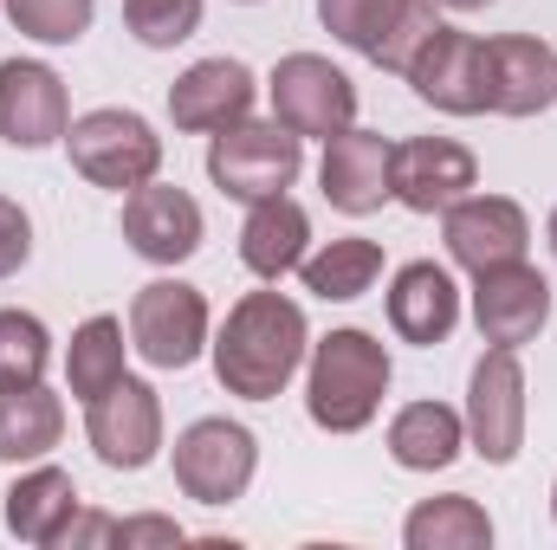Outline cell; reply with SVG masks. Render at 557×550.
Listing matches in <instances>:
<instances>
[{"label": "cell", "mask_w": 557, "mask_h": 550, "mask_svg": "<svg viewBox=\"0 0 557 550\" xmlns=\"http://www.w3.org/2000/svg\"><path fill=\"white\" fill-rule=\"evenodd\" d=\"M473 324L493 350H525L552 324V278L525 260L473 273Z\"/></svg>", "instance_id": "cell-11"}, {"label": "cell", "mask_w": 557, "mask_h": 550, "mask_svg": "<svg viewBox=\"0 0 557 550\" xmlns=\"http://www.w3.org/2000/svg\"><path fill=\"white\" fill-rule=\"evenodd\" d=\"M434 33H441V7H434V0H409V7H403V20H396V33L376 46V59H370V65H383V72H396V78H403V72L416 65V52L434 39Z\"/></svg>", "instance_id": "cell-31"}, {"label": "cell", "mask_w": 557, "mask_h": 550, "mask_svg": "<svg viewBox=\"0 0 557 550\" xmlns=\"http://www.w3.org/2000/svg\"><path fill=\"white\" fill-rule=\"evenodd\" d=\"M403 7H409V0H318V20H324V33H331L337 46L376 59V46H383V39L396 33V20H403Z\"/></svg>", "instance_id": "cell-27"}, {"label": "cell", "mask_w": 557, "mask_h": 550, "mask_svg": "<svg viewBox=\"0 0 557 550\" xmlns=\"http://www.w3.org/2000/svg\"><path fill=\"white\" fill-rule=\"evenodd\" d=\"M552 518H557V479H552Z\"/></svg>", "instance_id": "cell-36"}, {"label": "cell", "mask_w": 557, "mask_h": 550, "mask_svg": "<svg viewBox=\"0 0 557 550\" xmlns=\"http://www.w3.org/2000/svg\"><path fill=\"white\" fill-rule=\"evenodd\" d=\"M298 168H305V142L292 137L285 124H253V117H240V124H227V130H214L208 137V182L227 195V201H267V195H285L292 182H298Z\"/></svg>", "instance_id": "cell-4"}, {"label": "cell", "mask_w": 557, "mask_h": 550, "mask_svg": "<svg viewBox=\"0 0 557 550\" xmlns=\"http://www.w3.org/2000/svg\"><path fill=\"white\" fill-rule=\"evenodd\" d=\"M467 447L486 460V466H512L519 447H525V370H519V350H493L473 363L467 376Z\"/></svg>", "instance_id": "cell-8"}, {"label": "cell", "mask_w": 557, "mask_h": 550, "mask_svg": "<svg viewBox=\"0 0 557 550\" xmlns=\"http://www.w3.org/2000/svg\"><path fill=\"white\" fill-rule=\"evenodd\" d=\"M253 473H260L253 427H240L227 414H201V421H188L175 434V486H182V499H195V505H234V499H247Z\"/></svg>", "instance_id": "cell-5"}, {"label": "cell", "mask_w": 557, "mask_h": 550, "mask_svg": "<svg viewBox=\"0 0 557 550\" xmlns=\"http://www.w3.org/2000/svg\"><path fill=\"white\" fill-rule=\"evenodd\" d=\"M298 278H305V291H311V298H324V304H350V298L376 291V278H383V247H376V240H363V234L324 240L318 253H305Z\"/></svg>", "instance_id": "cell-24"}, {"label": "cell", "mask_w": 557, "mask_h": 550, "mask_svg": "<svg viewBox=\"0 0 557 550\" xmlns=\"http://www.w3.org/2000/svg\"><path fill=\"white\" fill-rule=\"evenodd\" d=\"M65 434V402L46 389V383H26V389H7L0 396V460L7 466H33L59 447Z\"/></svg>", "instance_id": "cell-23"}, {"label": "cell", "mask_w": 557, "mask_h": 550, "mask_svg": "<svg viewBox=\"0 0 557 550\" xmlns=\"http://www.w3.org/2000/svg\"><path fill=\"white\" fill-rule=\"evenodd\" d=\"M557 104V46L532 33L486 39V111L493 117H545Z\"/></svg>", "instance_id": "cell-16"}, {"label": "cell", "mask_w": 557, "mask_h": 550, "mask_svg": "<svg viewBox=\"0 0 557 550\" xmlns=\"http://www.w3.org/2000/svg\"><path fill=\"white\" fill-rule=\"evenodd\" d=\"M52 363V337L33 311H0V396L39 383Z\"/></svg>", "instance_id": "cell-28"}, {"label": "cell", "mask_w": 557, "mask_h": 550, "mask_svg": "<svg viewBox=\"0 0 557 550\" xmlns=\"http://www.w3.org/2000/svg\"><path fill=\"white\" fill-rule=\"evenodd\" d=\"M85 440L111 473H143L162 453V396L143 376L111 383L98 402H85Z\"/></svg>", "instance_id": "cell-9"}, {"label": "cell", "mask_w": 557, "mask_h": 550, "mask_svg": "<svg viewBox=\"0 0 557 550\" xmlns=\"http://www.w3.org/2000/svg\"><path fill=\"white\" fill-rule=\"evenodd\" d=\"M267 91H273V117L298 142L305 137L331 142L337 130L357 124V85L324 52H285L273 65V78H267Z\"/></svg>", "instance_id": "cell-7"}, {"label": "cell", "mask_w": 557, "mask_h": 550, "mask_svg": "<svg viewBox=\"0 0 557 550\" xmlns=\"http://www.w3.org/2000/svg\"><path fill=\"white\" fill-rule=\"evenodd\" d=\"M72 130V98L65 78L39 59H0V142L13 149H46Z\"/></svg>", "instance_id": "cell-15"}, {"label": "cell", "mask_w": 557, "mask_h": 550, "mask_svg": "<svg viewBox=\"0 0 557 550\" xmlns=\"http://www.w3.org/2000/svg\"><path fill=\"white\" fill-rule=\"evenodd\" d=\"M454 324H460V285H454L447 266L409 260L403 273L389 278V330H396L403 343L434 350V343L454 337Z\"/></svg>", "instance_id": "cell-19"}, {"label": "cell", "mask_w": 557, "mask_h": 550, "mask_svg": "<svg viewBox=\"0 0 557 550\" xmlns=\"http://www.w3.org/2000/svg\"><path fill=\"white\" fill-rule=\"evenodd\" d=\"M403 545L409 550H486L493 545V518L467 492H441V499H421L416 512L403 518Z\"/></svg>", "instance_id": "cell-25"}, {"label": "cell", "mask_w": 557, "mask_h": 550, "mask_svg": "<svg viewBox=\"0 0 557 550\" xmlns=\"http://www.w3.org/2000/svg\"><path fill=\"white\" fill-rule=\"evenodd\" d=\"M389 376H396L389 350L370 330L344 324V330L318 337L311 357H305V414L324 434H363L383 409V396H389Z\"/></svg>", "instance_id": "cell-2"}, {"label": "cell", "mask_w": 557, "mask_h": 550, "mask_svg": "<svg viewBox=\"0 0 557 550\" xmlns=\"http://www.w3.org/2000/svg\"><path fill=\"white\" fill-rule=\"evenodd\" d=\"M403 78L416 85L421 104H434L441 117H480L486 111V39H473L460 26H441Z\"/></svg>", "instance_id": "cell-14"}, {"label": "cell", "mask_w": 557, "mask_h": 550, "mask_svg": "<svg viewBox=\"0 0 557 550\" xmlns=\"http://www.w3.org/2000/svg\"><path fill=\"white\" fill-rule=\"evenodd\" d=\"M124 240L131 253L149 266H182L201 253L208 240V221H201V201L188 188H169V182H143L124 195Z\"/></svg>", "instance_id": "cell-12"}, {"label": "cell", "mask_w": 557, "mask_h": 550, "mask_svg": "<svg viewBox=\"0 0 557 550\" xmlns=\"http://www.w3.org/2000/svg\"><path fill=\"white\" fill-rule=\"evenodd\" d=\"M467 453V421L447 402H409L389 421V460L409 473H441Z\"/></svg>", "instance_id": "cell-22"}, {"label": "cell", "mask_w": 557, "mask_h": 550, "mask_svg": "<svg viewBox=\"0 0 557 550\" xmlns=\"http://www.w3.org/2000/svg\"><path fill=\"white\" fill-rule=\"evenodd\" d=\"M434 7H447V13H480V7H493V0H434Z\"/></svg>", "instance_id": "cell-34"}, {"label": "cell", "mask_w": 557, "mask_h": 550, "mask_svg": "<svg viewBox=\"0 0 557 550\" xmlns=\"http://www.w3.org/2000/svg\"><path fill=\"white\" fill-rule=\"evenodd\" d=\"M473 188H480V162H473L467 142L454 137H409L389 155V195L409 214H447Z\"/></svg>", "instance_id": "cell-13"}, {"label": "cell", "mask_w": 557, "mask_h": 550, "mask_svg": "<svg viewBox=\"0 0 557 550\" xmlns=\"http://www.w3.org/2000/svg\"><path fill=\"white\" fill-rule=\"evenodd\" d=\"M124 324L117 317H85L78 330H72V350H65V389L78 396V402H98L111 383H124L131 370H124Z\"/></svg>", "instance_id": "cell-26"}, {"label": "cell", "mask_w": 557, "mask_h": 550, "mask_svg": "<svg viewBox=\"0 0 557 550\" xmlns=\"http://www.w3.org/2000/svg\"><path fill=\"white\" fill-rule=\"evenodd\" d=\"M247 7H253V0H247Z\"/></svg>", "instance_id": "cell-37"}, {"label": "cell", "mask_w": 557, "mask_h": 550, "mask_svg": "<svg viewBox=\"0 0 557 550\" xmlns=\"http://www.w3.org/2000/svg\"><path fill=\"white\" fill-rule=\"evenodd\" d=\"M389 155H396V142L383 137V130H337V137L324 142V162H318V188H324V201L337 208V214H350V221H363V214H376L383 201H396L389 195Z\"/></svg>", "instance_id": "cell-17"}, {"label": "cell", "mask_w": 557, "mask_h": 550, "mask_svg": "<svg viewBox=\"0 0 557 550\" xmlns=\"http://www.w3.org/2000/svg\"><path fill=\"white\" fill-rule=\"evenodd\" d=\"M0 7H7L13 33H26L39 46H78L98 13V0H0Z\"/></svg>", "instance_id": "cell-29"}, {"label": "cell", "mask_w": 557, "mask_h": 550, "mask_svg": "<svg viewBox=\"0 0 557 550\" xmlns=\"http://www.w3.org/2000/svg\"><path fill=\"white\" fill-rule=\"evenodd\" d=\"M78 512H85V505H78V486H72L65 466H39V460H33V466L7 486V532H13L20 545L59 550Z\"/></svg>", "instance_id": "cell-20"}, {"label": "cell", "mask_w": 557, "mask_h": 550, "mask_svg": "<svg viewBox=\"0 0 557 550\" xmlns=\"http://www.w3.org/2000/svg\"><path fill=\"white\" fill-rule=\"evenodd\" d=\"M201 13H208V0H124V26L137 33V46H149V52H169V46L195 39Z\"/></svg>", "instance_id": "cell-30"}, {"label": "cell", "mask_w": 557, "mask_h": 550, "mask_svg": "<svg viewBox=\"0 0 557 550\" xmlns=\"http://www.w3.org/2000/svg\"><path fill=\"white\" fill-rule=\"evenodd\" d=\"M169 117L188 137H214V130L253 117V72L240 59H195L169 85Z\"/></svg>", "instance_id": "cell-18"}, {"label": "cell", "mask_w": 557, "mask_h": 550, "mask_svg": "<svg viewBox=\"0 0 557 550\" xmlns=\"http://www.w3.org/2000/svg\"><path fill=\"white\" fill-rule=\"evenodd\" d=\"M214 337L208 298L188 278H149L131 298V350L149 370H188Z\"/></svg>", "instance_id": "cell-6"}, {"label": "cell", "mask_w": 557, "mask_h": 550, "mask_svg": "<svg viewBox=\"0 0 557 550\" xmlns=\"http://www.w3.org/2000/svg\"><path fill=\"white\" fill-rule=\"evenodd\" d=\"M182 538H188V532H182L175 518H124L111 545H182Z\"/></svg>", "instance_id": "cell-33"}, {"label": "cell", "mask_w": 557, "mask_h": 550, "mask_svg": "<svg viewBox=\"0 0 557 550\" xmlns=\"http://www.w3.org/2000/svg\"><path fill=\"white\" fill-rule=\"evenodd\" d=\"M441 240H447V260L460 273H493V266L525 260L532 221H525V208L512 195H460L441 214Z\"/></svg>", "instance_id": "cell-10"}, {"label": "cell", "mask_w": 557, "mask_h": 550, "mask_svg": "<svg viewBox=\"0 0 557 550\" xmlns=\"http://www.w3.org/2000/svg\"><path fill=\"white\" fill-rule=\"evenodd\" d=\"M305 253H311V214L292 195H267V201L247 208V221H240V266L253 278L278 285L285 273L305 266Z\"/></svg>", "instance_id": "cell-21"}, {"label": "cell", "mask_w": 557, "mask_h": 550, "mask_svg": "<svg viewBox=\"0 0 557 550\" xmlns=\"http://www.w3.org/2000/svg\"><path fill=\"white\" fill-rule=\"evenodd\" d=\"M65 149H72V168H78L91 188H111V195H131L143 182H156V168H162V137H156V124L137 117V111H124V104H104V111L72 117Z\"/></svg>", "instance_id": "cell-3"}, {"label": "cell", "mask_w": 557, "mask_h": 550, "mask_svg": "<svg viewBox=\"0 0 557 550\" xmlns=\"http://www.w3.org/2000/svg\"><path fill=\"white\" fill-rule=\"evenodd\" d=\"M545 240H552V253H557V208H552V227H545Z\"/></svg>", "instance_id": "cell-35"}, {"label": "cell", "mask_w": 557, "mask_h": 550, "mask_svg": "<svg viewBox=\"0 0 557 550\" xmlns=\"http://www.w3.org/2000/svg\"><path fill=\"white\" fill-rule=\"evenodd\" d=\"M214 376L227 396L240 402H273L278 389L298 376V363L311 357V324L285 291H247L227 324L214 330Z\"/></svg>", "instance_id": "cell-1"}, {"label": "cell", "mask_w": 557, "mask_h": 550, "mask_svg": "<svg viewBox=\"0 0 557 550\" xmlns=\"http://www.w3.org/2000/svg\"><path fill=\"white\" fill-rule=\"evenodd\" d=\"M26 260H33V221H26L20 201L0 195V278H13Z\"/></svg>", "instance_id": "cell-32"}]
</instances>
